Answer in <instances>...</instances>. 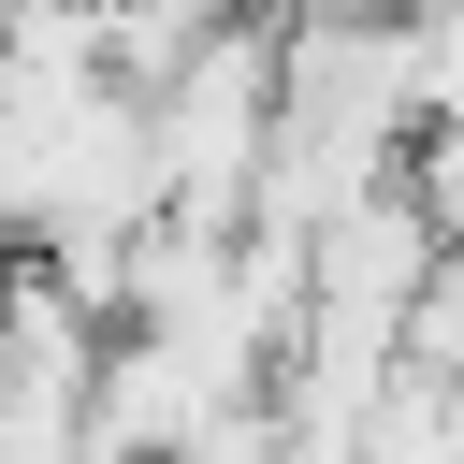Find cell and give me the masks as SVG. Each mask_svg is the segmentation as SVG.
Listing matches in <instances>:
<instances>
[{
    "label": "cell",
    "instance_id": "obj_1",
    "mask_svg": "<svg viewBox=\"0 0 464 464\" xmlns=\"http://www.w3.org/2000/svg\"><path fill=\"white\" fill-rule=\"evenodd\" d=\"M145 145H160V218L246 232L276 174V14H232L218 44H188L145 87Z\"/></svg>",
    "mask_w": 464,
    "mask_h": 464
},
{
    "label": "cell",
    "instance_id": "obj_2",
    "mask_svg": "<svg viewBox=\"0 0 464 464\" xmlns=\"http://www.w3.org/2000/svg\"><path fill=\"white\" fill-rule=\"evenodd\" d=\"M102 348H116V319L72 304L44 261H14V290H0V464H87Z\"/></svg>",
    "mask_w": 464,
    "mask_h": 464
}]
</instances>
